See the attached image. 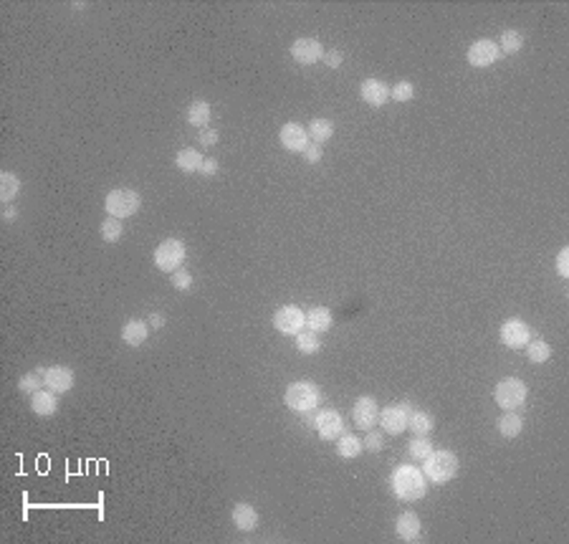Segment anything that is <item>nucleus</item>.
Segmentation results:
<instances>
[{"label": "nucleus", "instance_id": "423d86ee", "mask_svg": "<svg viewBox=\"0 0 569 544\" xmlns=\"http://www.w3.org/2000/svg\"><path fill=\"white\" fill-rule=\"evenodd\" d=\"M187 259V248L180 238H165L154 248V266L162 273H173L178 269H182Z\"/></svg>", "mask_w": 569, "mask_h": 544}, {"label": "nucleus", "instance_id": "f257e3e1", "mask_svg": "<svg viewBox=\"0 0 569 544\" xmlns=\"http://www.w3.org/2000/svg\"><path fill=\"white\" fill-rule=\"evenodd\" d=\"M390 486H392V494H395L400 501H417V499H423L425 492H428V478H425L423 468H417V466L412 464H403L392 471Z\"/></svg>", "mask_w": 569, "mask_h": 544}, {"label": "nucleus", "instance_id": "9b49d317", "mask_svg": "<svg viewBox=\"0 0 569 544\" xmlns=\"http://www.w3.org/2000/svg\"><path fill=\"white\" fill-rule=\"evenodd\" d=\"M498 56H501V51H498V43L491 38H478L473 41L468 46V53H466V59H468V64L473 69H489L494 66L498 61Z\"/></svg>", "mask_w": 569, "mask_h": 544}, {"label": "nucleus", "instance_id": "aec40b11", "mask_svg": "<svg viewBox=\"0 0 569 544\" xmlns=\"http://www.w3.org/2000/svg\"><path fill=\"white\" fill-rule=\"evenodd\" d=\"M231 519H233V524H236V529L240 531H253L259 527V511H256V506L245 504V501H238V504L233 506Z\"/></svg>", "mask_w": 569, "mask_h": 544}, {"label": "nucleus", "instance_id": "79ce46f5", "mask_svg": "<svg viewBox=\"0 0 569 544\" xmlns=\"http://www.w3.org/2000/svg\"><path fill=\"white\" fill-rule=\"evenodd\" d=\"M218 170H220V162L215 157H206L203 159V165H200V175H206V178L218 175Z\"/></svg>", "mask_w": 569, "mask_h": 544}, {"label": "nucleus", "instance_id": "393cba45", "mask_svg": "<svg viewBox=\"0 0 569 544\" xmlns=\"http://www.w3.org/2000/svg\"><path fill=\"white\" fill-rule=\"evenodd\" d=\"M408 428H410L412 436H431L433 428H435V418L428 410H412L410 418H408Z\"/></svg>", "mask_w": 569, "mask_h": 544}, {"label": "nucleus", "instance_id": "a211bd4d", "mask_svg": "<svg viewBox=\"0 0 569 544\" xmlns=\"http://www.w3.org/2000/svg\"><path fill=\"white\" fill-rule=\"evenodd\" d=\"M150 339V324L145 319H129L124 327H122V342L127 347H142Z\"/></svg>", "mask_w": 569, "mask_h": 544}, {"label": "nucleus", "instance_id": "a19ab883", "mask_svg": "<svg viewBox=\"0 0 569 544\" xmlns=\"http://www.w3.org/2000/svg\"><path fill=\"white\" fill-rule=\"evenodd\" d=\"M324 61L329 69H339L342 64H345V53L339 51V48H331V51L324 53Z\"/></svg>", "mask_w": 569, "mask_h": 544}, {"label": "nucleus", "instance_id": "a878e982", "mask_svg": "<svg viewBox=\"0 0 569 544\" xmlns=\"http://www.w3.org/2000/svg\"><path fill=\"white\" fill-rule=\"evenodd\" d=\"M306 132H309V140L311 142H317V145H324V142H329L331 137H334V122L324 120V117H317V120L309 122Z\"/></svg>", "mask_w": 569, "mask_h": 544}, {"label": "nucleus", "instance_id": "dca6fc26", "mask_svg": "<svg viewBox=\"0 0 569 544\" xmlns=\"http://www.w3.org/2000/svg\"><path fill=\"white\" fill-rule=\"evenodd\" d=\"M395 531H397V539H403V542H420L423 522H420V517H417L415 511H403L395 522Z\"/></svg>", "mask_w": 569, "mask_h": 544}, {"label": "nucleus", "instance_id": "6e6552de", "mask_svg": "<svg viewBox=\"0 0 569 544\" xmlns=\"http://www.w3.org/2000/svg\"><path fill=\"white\" fill-rule=\"evenodd\" d=\"M498 337H501L503 347H509V350H524V347L534 339V329H531L524 319L511 317L501 324V329H498Z\"/></svg>", "mask_w": 569, "mask_h": 544}, {"label": "nucleus", "instance_id": "4c0bfd02", "mask_svg": "<svg viewBox=\"0 0 569 544\" xmlns=\"http://www.w3.org/2000/svg\"><path fill=\"white\" fill-rule=\"evenodd\" d=\"M301 155H304L306 165H317L319 159L324 157V152H322V145H317V142H311V145L306 147V150H304Z\"/></svg>", "mask_w": 569, "mask_h": 544}, {"label": "nucleus", "instance_id": "5701e85b", "mask_svg": "<svg viewBox=\"0 0 569 544\" xmlns=\"http://www.w3.org/2000/svg\"><path fill=\"white\" fill-rule=\"evenodd\" d=\"M203 159H206V157H203L198 150H192V147H182V150L175 155V167H178L180 173H185V175L200 173Z\"/></svg>", "mask_w": 569, "mask_h": 544}, {"label": "nucleus", "instance_id": "e433bc0d", "mask_svg": "<svg viewBox=\"0 0 569 544\" xmlns=\"http://www.w3.org/2000/svg\"><path fill=\"white\" fill-rule=\"evenodd\" d=\"M364 448L370 453H382L384 448V436L380 431H367V436H364Z\"/></svg>", "mask_w": 569, "mask_h": 544}, {"label": "nucleus", "instance_id": "2eb2a0df", "mask_svg": "<svg viewBox=\"0 0 569 544\" xmlns=\"http://www.w3.org/2000/svg\"><path fill=\"white\" fill-rule=\"evenodd\" d=\"M41 372H43V382H46V387L51 392H56V395L69 392L73 387V382H76V375H73V370L66 365H51Z\"/></svg>", "mask_w": 569, "mask_h": 544}, {"label": "nucleus", "instance_id": "6ab92c4d", "mask_svg": "<svg viewBox=\"0 0 569 544\" xmlns=\"http://www.w3.org/2000/svg\"><path fill=\"white\" fill-rule=\"evenodd\" d=\"M31 410L38 415V418H51V415H56L59 413V398H56V392H51L46 387V390H38L31 395Z\"/></svg>", "mask_w": 569, "mask_h": 544}, {"label": "nucleus", "instance_id": "c9c22d12", "mask_svg": "<svg viewBox=\"0 0 569 544\" xmlns=\"http://www.w3.org/2000/svg\"><path fill=\"white\" fill-rule=\"evenodd\" d=\"M170 284H173V289H178V292L187 294L192 289V273L185 271V269H178V271L170 273Z\"/></svg>", "mask_w": 569, "mask_h": 544}, {"label": "nucleus", "instance_id": "58836bf2", "mask_svg": "<svg viewBox=\"0 0 569 544\" xmlns=\"http://www.w3.org/2000/svg\"><path fill=\"white\" fill-rule=\"evenodd\" d=\"M556 273L562 276V279H567L569 276V248L564 246L562 251H559V256H556Z\"/></svg>", "mask_w": 569, "mask_h": 544}, {"label": "nucleus", "instance_id": "c756f323", "mask_svg": "<svg viewBox=\"0 0 569 544\" xmlns=\"http://www.w3.org/2000/svg\"><path fill=\"white\" fill-rule=\"evenodd\" d=\"M294 345H296V350L301 352V355H317V352L322 350V339H319L317 332H311V329H301V332L294 337Z\"/></svg>", "mask_w": 569, "mask_h": 544}, {"label": "nucleus", "instance_id": "7ed1b4c3", "mask_svg": "<svg viewBox=\"0 0 569 544\" xmlns=\"http://www.w3.org/2000/svg\"><path fill=\"white\" fill-rule=\"evenodd\" d=\"M423 473L431 484H448L458 473V456L453 451H435L423 461Z\"/></svg>", "mask_w": 569, "mask_h": 544}, {"label": "nucleus", "instance_id": "c85d7f7f", "mask_svg": "<svg viewBox=\"0 0 569 544\" xmlns=\"http://www.w3.org/2000/svg\"><path fill=\"white\" fill-rule=\"evenodd\" d=\"M20 193V180L15 173H0V200L10 206Z\"/></svg>", "mask_w": 569, "mask_h": 544}, {"label": "nucleus", "instance_id": "f3484780", "mask_svg": "<svg viewBox=\"0 0 569 544\" xmlns=\"http://www.w3.org/2000/svg\"><path fill=\"white\" fill-rule=\"evenodd\" d=\"M359 96H362L364 104L380 109V106H384L387 99H390V89L380 79H364L362 84H359Z\"/></svg>", "mask_w": 569, "mask_h": 544}, {"label": "nucleus", "instance_id": "ddd939ff", "mask_svg": "<svg viewBox=\"0 0 569 544\" xmlns=\"http://www.w3.org/2000/svg\"><path fill=\"white\" fill-rule=\"evenodd\" d=\"M380 418V405L372 395H362V398L354 400L352 405V420L357 425L359 431H372L375 423Z\"/></svg>", "mask_w": 569, "mask_h": 544}, {"label": "nucleus", "instance_id": "4468645a", "mask_svg": "<svg viewBox=\"0 0 569 544\" xmlns=\"http://www.w3.org/2000/svg\"><path fill=\"white\" fill-rule=\"evenodd\" d=\"M278 140H281L286 152H304L306 147L311 145L306 127L298 124V122H286V124L278 129Z\"/></svg>", "mask_w": 569, "mask_h": 544}, {"label": "nucleus", "instance_id": "cd10ccee", "mask_svg": "<svg viewBox=\"0 0 569 544\" xmlns=\"http://www.w3.org/2000/svg\"><path fill=\"white\" fill-rule=\"evenodd\" d=\"M524 48V34L517 31V28H506L498 38V51L506 53V56H517Z\"/></svg>", "mask_w": 569, "mask_h": 544}, {"label": "nucleus", "instance_id": "0eeeda50", "mask_svg": "<svg viewBox=\"0 0 569 544\" xmlns=\"http://www.w3.org/2000/svg\"><path fill=\"white\" fill-rule=\"evenodd\" d=\"M412 410H415V408H412L410 400H400V403L387 405L384 410H380L377 423L382 425V431L387 433V436H400V433L408 431V418H410Z\"/></svg>", "mask_w": 569, "mask_h": 544}, {"label": "nucleus", "instance_id": "1a4fd4ad", "mask_svg": "<svg viewBox=\"0 0 569 544\" xmlns=\"http://www.w3.org/2000/svg\"><path fill=\"white\" fill-rule=\"evenodd\" d=\"M306 423L317 428L319 438H322V441H337L339 436L345 433V418H342V413L334 410V408H324V410H319L317 415L306 418Z\"/></svg>", "mask_w": 569, "mask_h": 544}, {"label": "nucleus", "instance_id": "f704fd0d", "mask_svg": "<svg viewBox=\"0 0 569 544\" xmlns=\"http://www.w3.org/2000/svg\"><path fill=\"white\" fill-rule=\"evenodd\" d=\"M390 99L395 101H412L415 99V87H412L410 81H397L395 87L390 89Z\"/></svg>", "mask_w": 569, "mask_h": 544}, {"label": "nucleus", "instance_id": "20e7f679", "mask_svg": "<svg viewBox=\"0 0 569 544\" xmlns=\"http://www.w3.org/2000/svg\"><path fill=\"white\" fill-rule=\"evenodd\" d=\"M526 395H529V385L519 378H503L494 387V403L501 410H517V408H521L526 403Z\"/></svg>", "mask_w": 569, "mask_h": 544}, {"label": "nucleus", "instance_id": "4be33fe9", "mask_svg": "<svg viewBox=\"0 0 569 544\" xmlns=\"http://www.w3.org/2000/svg\"><path fill=\"white\" fill-rule=\"evenodd\" d=\"M185 117H187V124L198 127V129H208V124H210V104H208L206 99H195L190 101V106L185 109Z\"/></svg>", "mask_w": 569, "mask_h": 544}, {"label": "nucleus", "instance_id": "72a5a7b5", "mask_svg": "<svg viewBox=\"0 0 569 544\" xmlns=\"http://www.w3.org/2000/svg\"><path fill=\"white\" fill-rule=\"evenodd\" d=\"M43 387H46V382H43V372H41V370L26 372V375L18 380V390L28 392V395H34V392L43 390Z\"/></svg>", "mask_w": 569, "mask_h": 544}, {"label": "nucleus", "instance_id": "ea45409f", "mask_svg": "<svg viewBox=\"0 0 569 544\" xmlns=\"http://www.w3.org/2000/svg\"><path fill=\"white\" fill-rule=\"evenodd\" d=\"M218 140H220L218 129H210V127H208V129H203V132L198 134V142L203 147H215V145H218Z\"/></svg>", "mask_w": 569, "mask_h": 544}, {"label": "nucleus", "instance_id": "7c9ffc66", "mask_svg": "<svg viewBox=\"0 0 569 544\" xmlns=\"http://www.w3.org/2000/svg\"><path fill=\"white\" fill-rule=\"evenodd\" d=\"M526 357H529V362H534V365L549 362V357H552L549 342H544V339H531L529 345H526Z\"/></svg>", "mask_w": 569, "mask_h": 544}, {"label": "nucleus", "instance_id": "9d476101", "mask_svg": "<svg viewBox=\"0 0 569 544\" xmlns=\"http://www.w3.org/2000/svg\"><path fill=\"white\" fill-rule=\"evenodd\" d=\"M273 327H276V332L296 337L301 329H306V312H301L294 304L278 306L276 312H273Z\"/></svg>", "mask_w": 569, "mask_h": 544}, {"label": "nucleus", "instance_id": "b1692460", "mask_svg": "<svg viewBox=\"0 0 569 544\" xmlns=\"http://www.w3.org/2000/svg\"><path fill=\"white\" fill-rule=\"evenodd\" d=\"M331 312L326 309V306H311L309 312H306V329H311V332H326L331 327Z\"/></svg>", "mask_w": 569, "mask_h": 544}, {"label": "nucleus", "instance_id": "bb28decb", "mask_svg": "<svg viewBox=\"0 0 569 544\" xmlns=\"http://www.w3.org/2000/svg\"><path fill=\"white\" fill-rule=\"evenodd\" d=\"M362 451H364V443L357 438V436H350V433H342L337 438V453L345 461H352V458H357V456H362Z\"/></svg>", "mask_w": 569, "mask_h": 544}, {"label": "nucleus", "instance_id": "f03ea898", "mask_svg": "<svg viewBox=\"0 0 569 544\" xmlns=\"http://www.w3.org/2000/svg\"><path fill=\"white\" fill-rule=\"evenodd\" d=\"M319 400H322V390H319V385L311 382V380H296V382H291V385L286 387V395H284L286 408L294 413L317 410Z\"/></svg>", "mask_w": 569, "mask_h": 544}, {"label": "nucleus", "instance_id": "39448f33", "mask_svg": "<svg viewBox=\"0 0 569 544\" xmlns=\"http://www.w3.org/2000/svg\"><path fill=\"white\" fill-rule=\"evenodd\" d=\"M139 208H142V198L132 187H114L112 193H106L104 198V210L112 218H132Z\"/></svg>", "mask_w": 569, "mask_h": 544}, {"label": "nucleus", "instance_id": "c03bdc74", "mask_svg": "<svg viewBox=\"0 0 569 544\" xmlns=\"http://www.w3.org/2000/svg\"><path fill=\"white\" fill-rule=\"evenodd\" d=\"M15 218H18V208L10 203V206H6V210H3V223H13Z\"/></svg>", "mask_w": 569, "mask_h": 544}, {"label": "nucleus", "instance_id": "412c9836", "mask_svg": "<svg viewBox=\"0 0 569 544\" xmlns=\"http://www.w3.org/2000/svg\"><path fill=\"white\" fill-rule=\"evenodd\" d=\"M496 431L498 436H503V438H519L524 431V418L521 415H517L514 410H503V415H498L496 420Z\"/></svg>", "mask_w": 569, "mask_h": 544}, {"label": "nucleus", "instance_id": "2f4dec72", "mask_svg": "<svg viewBox=\"0 0 569 544\" xmlns=\"http://www.w3.org/2000/svg\"><path fill=\"white\" fill-rule=\"evenodd\" d=\"M99 233H101V238H104V243H117V241L124 236V226H122L120 218H112V215H109L99 226Z\"/></svg>", "mask_w": 569, "mask_h": 544}, {"label": "nucleus", "instance_id": "473e14b6", "mask_svg": "<svg viewBox=\"0 0 569 544\" xmlns=\"http://www.w3.org/2000/svg\"><path fill=\"white\" fill-rule=\"evenodd\" d=\"M408 453H410L415 461H425V458L433 453V443L428 436H415V438L408 441Z\"/></svg>", "mask_w": 569, "mask_h": 544}, {"label": "nucleus", "instance_id": "37998d69", "mask_svg": "<svg viewBox=\"0 0 569 544\" xmlns=\"http://www.w3.org/2000/svg\"><path fill=\"white\" fill-rule=\"evenodd\" d=\"M147 324H150V329H162V327H165V314L152 312V314H150V322H147Z\"/></svg>", "mask_w": 569, "mask_h": 544}, {"label": "nucleus", "instance_id": "f8f14e48", "mask_svg": "<svg viewBox=\"0 0 569 544\" xmlns=\"http://www.w3.org/2000/svg\"><path fill=\"white\" fill-rule=\"evenodd\" d=\"M289 51H291V59L296 61V64H301V66H314L319 61H324V53H326L324 46H322V41L309 38V36L294 41Z\"/></svg>", "mask_w": 569, "mask_h": 544}]
</instances>
